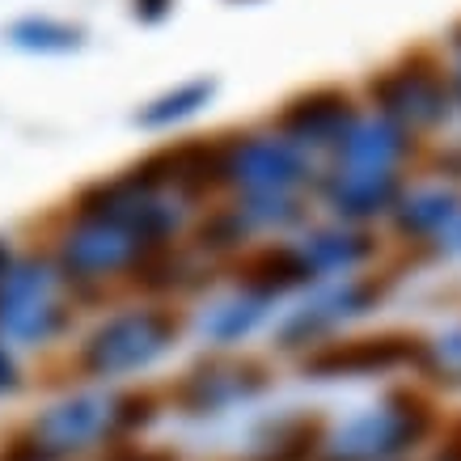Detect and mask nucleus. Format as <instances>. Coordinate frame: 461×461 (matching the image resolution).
<instances>
[{"label": "nucleus", "instance_id": "nucleus-14", "mask_svg": "<svg viewBox=\"0 0 461 461\" xmlns=\"http://www.w3.org/2000/svg\"><path fill=\"white\" fill-rule=\"evenodd\" d=\"M461 221V191L432 182V186H406L398 208L390 212V224L406 250L436 258L440 241L453 233V224Z\"/></svg>", "mask_w": 461, "mask_h": 461}, {"label": "nucleus", "instance_id": "nucleus-5", "mask_svg": "<svg viewBox=\"0 0 461 461\" xmlns=\"http://www.w3.org/2000/svg\"><path fill=\"white\" fill-rule=\"evenodd\" d=\"M393 288V271H381V276H348V280H335L330 288H321L318 296H309L305 305L296 309L293 318L280 326V348L296 351V348H321L339 339L343 326L368 318L373 309L385 301V293Z\"/></svg>", "mask_w": 461, "mask_h": 461}, {"label": "nucleus", "instance_id": "nucleus-7", "mask_svg": "<svg viewBox=\"0 0 461 461\" xmlns=\"http://www.w3.org/2000/svg\"><path fill=\"white\" fill-rule=\"evenodd\" d=\"M364 114L351 98V89L343 85H313V89H301L293 98L284 102L271 127H276V136H284L288 144L296 149H330L335 153L343 136H348L351 127L360 123Z\"/></svg>", "mask_w": 461, "mask_h": 461}, {"label": "nucleus", "instance_id": "nucleus-16", "mask_svg": "<svg viewBox=\"0 0 461 461\" xmlns=\"http://www.w3.org/2000/svg\"><path fill=\"white\" fill-rule=\"evenodd\" d=\"M309 267L318 271V280H348V276H360L364 267L381 254V238L364 224H326V229H313L305 241H301Z\"/></svg>", "mask_w": 461, "mask_h": 461}, {"label": "nucleus", "instance_id": "nucleus-19", "mask_svg": "<svg viewBox=\"0 0 461 461\" xmlns=\"http://www.w3.org/2000/svg\"><path fill=\"white\" fill-rule=\"evenodd\" d=\"M9 42L22 51H34V56H68L85 47V30L56 22V17H22L9 26Z\"/></svg>", "mask_w": 461, "mask_h": 461}, {"label": "nucleus", "instance_id": "nucleus-6", "mask_svg": "<svg viewBox=\"0 0 461 461\" xmlns=\"http://www.w3.org/2000/svg\"><path fill=\"white\" fill-rule=\"evenodd\" d=\"M423 348L428 339L411 330H381V335H351L330 339L321 348L301 356V373L313 381L339 377H377V373H398V368H423Z\"/></svg>", "mask_w": 461, "mask_h": 461}, {"label": "nucleus", "instance_id": "nucleus-26", "mask_svg": "<svg viewBox=\"0 0 461 461\" xmlns=\"http://www.w3.org/2000/svg\"><path fill=\"white\" fill-rule=\"evenodd\" d=\"M432 461H461V415H453V420L436 432V453Z\"/></svg>", "mask_w": 461, "mask_h": 461}, {"label": "nucleus", "instance_id": "nucleus-12", "mask_svg": "<svg viewBox=\"0 0 461 461\" xmlns=\"http://www.w3.org/2000/svg\"><path fill=\"white\" fill-rule=\"evenodd\" d=\"M411 186L402 169H351V166H330L318 178V191L326 199V208L335 212L343 224H364L390 216L398 208L402 191Z\"/></svg>", "mask_w": 461, "mask_h": 461}, {"label": "nucleus", "instance_id": "nucleus-8", "mask_svg": "<svg viewBox=\"0 0 461 461\" xmlns=\"http://www.w3.org/2000/svg\"><path fill=\"white\" fill-rule=\"evenodd\" d=\"M267 385H271V373L254 356H203L169 385V398L186 415H212L238 398L263 393Z\"/></svg>", "mask_w": 461, "mask_h": 461}, {"label": "nucleus", "instance_id": "nucleus-28", "mask_svg": "<svg viewBox=\"0 0 461 461\" xmlns=\"http://www.w3.org/2000/svg\"><path fill=\"white\" fill-rule=\"evenodd\" d=\"M9 390H17V368L5 356V348H0V393H9Z\"/></svg>", "mask_w": 461, "mask_h": 461}, {"label": "nucleus", "instance_id": "nucleus-17", "mask_svg": "<svg viewBox=\"0 0 461 461\" xmlns=\"http://www.w3.org/2000/svg\"><path fill=\"white\" fill-rule=\"evenodd\" d=\"M415 153H420V136L402 131L381 114H368L343 136V144L330 157H335V166L351 169H402L406 161H415Z\"/></svg>", "mask_w": 461, "mask_h": 461}, {"label": "nucleus", "instance_id": "nucleus-13", "mask_svg": "<svg viewBox=\"0 0 461 461\" xmlns=\"http://www.w3.org/2000/svg\"><path fill=\"white\" fill-rule=\"evenodd\" d=\"M233 182L246 186V195H296L305 182H313V166L305 149L284 136H241Z\"/></svg>", "mask_w": 461, "mask_h": 461}, {"label": "nucleus", "instance_id": "nucleus-2", "mask_svg": "<svg viewBox=\"0 0 461 461\" xmlns=\"http://www.w3.org/2000/svg\"><path fill=\"white\" fill-rule=\"evenodd\" d=\"M440 432L436 402L420 390H390L377 406L348 420L326 445L335 461H402Z\"/></svg>", "mask_w": 461, "mask_h": 461}, {"label": "nucleus", "instance_id": "nucleus-31", "mask_svg": "<svg viewBox=\"0 0 461 461\" xmlns=\"http://www.w3.org/2000/svg\"><path fill=\"white\" fill-rule=\"evenodd\" d=\"M318 461H335V457H318Z\"/></svg>", "mask_w": 461, "mask_h": 461}, {"label": "nucleus", "instance_id": "nucleus-30", "mask_svg": "<svg viewBox=\"0 0 461 461\" xmlns=\"http://www.w3.org/2000/svg\"><path fill=\"white\" fill-rule=\"evenodd\" d=\"M453 98H457V106H461V64L453 68Z\"/></svg>", "mask_w": 461, "mask_h": 461}, {"label": "nucleus", "instance_id": "nucleus-29", "mask_svg": "<svg viewBox=\"0 0 461 461\" xmlns=\"http://www.w3.org/2000/svg\"><path fill=\"white\" fill-rule=\"evenodd\" d=\"M14 271V258H9V250H5V241H0V284H5V276Z\"/></svg>", "mask_w": 461, "mask_h": 461}, {"label": "nucleus", "instance_id": "nucleus-25", "mask_svg": "<svg viewBox=\"0 0 461 461\" xmlns=\"http://www.w3.org/2000/svg\"><path fill=\"white\" fill-rule=\"evenodd\" d=\"M432 174L445 186H457L461 191V140H448V144H440L432 153Z\"/></svg>", "mask_w": 461, "mask_h": 461}, {"label": "nucleus", "instance_id": "nucleus-27", "mask_svg": "<svg viewBox=\"0 0 461 461\" xmlns=\"http://www.w3.org/2000/svg\"><path fill=\"white\" fill-rule=\"evenodd\" d=\"M131 14L153 26V22H166L174 14V0H131Z\"/></svg>", "mask_w": 461, "mask_h": 461}, {"label": "nucleus", "instance_id": "nucleus-4", "mask_svg": "<svg viewBox=\"0 0 461 461\" xmlns=\"http://www.w3.org/2000/svg\"><path fill=\"white\" fill-rule=\"evenodd\" d=\"M182 313L178 309H127L114 313L81 343V373L85 377H123L144 364H153L161 351L178 339Z\"/></svg>", "mask_w": 461, "mask_h": 461}, {"label": "nucleus", "instance_id": "nucleus-20", "mask_svg": "<svg viewBox=\"0 0 461 461\" xmlns=\"http://www.w3.org/2000/svg\"><path fill=\"white\" fill-rule=\"evenodd\" d=\"M212 94H216V81H212V77L186 81V85H178V89L161 94L157 102H149V106L136 114V123L140 127H174V123H182V119H191L199 106H208Z\"/></svg>", "mask_w": 461, "mask_h": 461}, {"label": "nucleus", "instance_id": "nucleus-11", "mask_svg": "<svg viewBox=\"0 0 461 461\" xmlns=\"http://www.w3.org/2000/svg\"><path fill=\"white\" fill-rule=\"evenodd\" d=\"M157 246V241H144L136 238L131 229L123 224H111V221H77L64 246H59V267L68 280H106L114 271H131L140 263V254Z\"/></svg>", "mask_w": 461, "mask_h": 461}, {"label": "nucleus", "instance_id": "nucleus-21", "mask_svg": "<svg viewBox=\"0 0 461 461\" xmlns=\"http://www.w3.org/2000/svg\"><path fill=\"white\" fill-rule=\"evenodd\" d=\"M420 373L432 381V385L461 390V321H453V326H445L440 335L428 339Z\"/></svg>", "mask_w": 461, "mask_h": 461}, {"label": "nucleus", "instance_id": "nucleus-22", "mask_svg": "<svg viewBox=\"0 0 461 461\" xmlns=\"http://www.w3.org/2000/svg\"><path fill=\"white\" fill-rule=\"evenodd\" d=\"M263 313H267V301H258V296H241V301H229V305L216 309V313L203 321V330H208L216 343H233V339L250 335L254 326L263 321Z\"/></svg>", "mask_w": 461, "mask_h": 461}, {"label": "nucleus", "instance_id": "nucleus-10", "mask_svg": "<svg viewBox=\"0 0 461 461\" xmlns=\"http://www.w3.org/2000/svg\"><path fill=\"white\" fill-rule=\"evenodd\" d=\"M114 398H68V402L51 406L47 415L30 423L26 432L30 440L39 445V453L47 461H68L77 457L81 448H89L94 440H119V420H114Z\"/></svg>", "mask_w": 461, "mask_h": 461}, {"label": "nucleus", "instance_id": "nucleus-18", "mask_svg": "<svg viewBox=\"0 0 461 461\" xmlns=\"http://www.w3.org/2000/svg\"><path fill=\"white\" fill-rule=\"evenodd\" d=\"M326 445V420L321 415H293L276 428L250 461H318V448Z\"/></svg>", "mask_w": 461, "mask_h": 461}, {"label": "nucleus", "instance_id": "nucleus-1", "mask_svg": "<svg viewBox=\"0 0 461 461\" xmlns=\"http://www.w3.org/2000/svg\"><path fill=\"white\" fill-rule=\"evenodd\" d=\"M364 98L373 106V114L398 123L411 136H428L453 119V68H445V59L432 47H411L402 56L377 68L364 81Z\"/></svg>", "mask_w": 461, "mask_h": 461}, {"label": "nucleus", "instance_id": "nucleus-3", "mask_svg": "<svg viewBox=\"0 0 461 461\" xmlns=\"http://www.w3.org/2000/svg\"><path fill=\"white\" fill-rule=\"evenodd\" d=\"M238 144L241 136H191V140L153 149L131 169H123V178L149 195H157L161 186H174L182 199H208L224 182H233Z\"/></svg>", "mask_w": 461, "mask_h": 461}, {"label": "nucleus", "instance_id": "nucleus-9", "mask_svg": "<svg viewBox=\"0 0 461 461\" xmlns=\"http://www.w3.org/2000/svg\"><path fill=\"white\" fill-rule=\"evenodd\" d=\"M68 321V309L56 301V276L39 258L14 263V271L0 284V330L14 339H51Z\"/></svg>", "mask_w": 461, "mask_h": 461}, {"label": "nucleus", "instance_id": "nucleus-15", "mask_svg": "<svg viewBox=\"0 0 461 461\" xmlns=\"http://www.w3.org/2000/svg\"><path fill=\"white\" fill-rule=\"evenodd\" d=\"M233 280L246 296H258V301H276V296L293 293V288H305V284H318V271L309 267L305 250L301 246H288V241H271V246H254L233 263Z\"/></svg>", "mask_w": 461, "mask_h": 461}, {"label": "nucleus", "instance_id": "nucleus-24", "mask_svg": "<svg viewBox=\"0 0 461 461\" xmlns=\"http://www.w3.org/2000/svg\"><path fill=\"white\" fill-rule=\"evenodd\" d=\"M246 233H250V224L241 221L238 208H216L208 221H199L195 246H199V250H212V254H216V250H229V246H238Z\"/></svg>", "mask_w": 461, "mask_h": 461}, {"label": "nucleus", "instance_id": "nucleus-23", "mask_svg": "<svg viewBox=\"0 0 461 461\" xmlns=\"http://www.w3.org/2000/svg\"><path fill=\"white\" fill-rule=\"evenodd\" d=\"M241 221L258 229V224H296L305 221V203L296 195H246V203H238Z\"/></svg>", "mask_w": 461, "mask_h": 461}]
</instances>
